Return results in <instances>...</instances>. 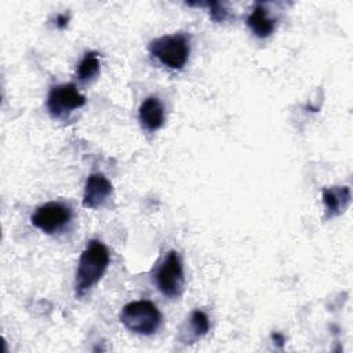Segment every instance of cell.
<instances>
[{
    "mask_svg": "<svg viewBox=\"0 0 353 353\" xmlns=\"http://www.w3.org/2000/svg\"><path fill=\"white\" fill-rule=\"evenodd\" d=\"M149 52L170 69H182L190 54V40L185 33L164 34L149 43Z\"/></svg>",
    "mask_w": 353,
    "mask_h": 353,
    "instance_id": "2",
    "label": "cell"
},
{
    "mask_svg": "<svg viewBox=\"0 0 353 353\" xmlns=\"http://www.w3.org/2000/svg\"><path fill=\"white\" fill-rule=\"evenodd\" d=\"M350 189L347 186H331L323 189V203L327 218L341 215L350 204Z\"/></svg>",
    "mask_w": 353,
    "mask_h": 353,
    "instance_id": "9",
    "label": "cell"
},
{
    "mask_svg": "<svg viewBox=\"0 0 353 353\" xmlns=\"http://www.w3.org/2000/svg\"><path fill=\"white\" fill-rule=\"evenodd\" d=\"M112 182L103 174H91L85 181L83 205L85 208H99L108 201V199L112 196Z\"/></svg>",
    "mask_w": 353,
    "mask_h": 353,
    "instance_id": "7",
    "label": "cell"
},
{
    "mask_svg": "<svg viewBox=\"0 0 353 353\" xmlns=\"http://www.w3.org/2000/svg\"><path fill=\"white\" fill-rule=\"evenodd\" d=\"M138 117L141 121V125L146 131H157L164 124V108L160 99L154 95L148 97L143 99V102L139 106Z\"/></svg>",
    "mask_w": 353,
    "mask_h": 353,
    "instance_id": "8",
    "label": "cell"
},
{
    "mask_svg": "<svg viewBox=\"0 0 353 353\" xmlns=\"http://www.w3.org/2000/svg\"><path fill=\"white\" fill-rule=\"evenodd\" d=\"M204 6H207L210 8V17L215 22H223L229 17L228 10L221 3H218V1L205 3Z\"/></svg>",
    "mask_w": 353,
    "mask_h": 353,
    "instance_id": "13",
    "label": "cell"
},
{
    "mask_svg": "<svg viewBox=\"0 0 353 353\" xmlns=\"http://www.w3.org/2000/svg\"><path fill=\"white\" fill-rule=\"evenodd\" d=\"M109 261L106 245L99 240H90L80 255L76 270L74 294L77 298L84 296L103 277Z\"/></svg>",
    "mask_w": 353,
    "mask_h": 353,
    "instance_id": "1",
    "label": "cell"
},
{
    "mask_svg": "<svg viewBox=\"0 0 353 353\" xmlns=\"http://www.w3.org/2000/svg\"><path fill=\"white\" fill-rule=\"evenodd\" d=\"M68 21H69V17H66L65 14H59V15H57V18H55L57 26H58L59 29H63V28H66V25H68Z\"/></svg>",
    "mask_w": 353,
    "mask_h": 353,
    "instance_id": "14",
    "label": "cell"
},
{
    "mask_svg": "<svg viewBox=\"0 0 353 353\" xmlns=\"http://www.w3.org/2000/svg\"><path fill=\"white\" fill-rule=\"evenodd\" d=\"M85 103L87 98L72 83L54 85L47 95V109L54 119H63Z\"/></svg>",
    "mask_w": 353,
    "mask_h": 353,
    "instance_id": "5",
    "label": "cell"
},
{
    "mask_svg": "<svg viewBox=\"0 0 353 353\" xmlns=\"http://www.w3.org/2000/svg\"><path fill=\"white\" fill-rule=\"evenodd\" d=\"M120 321L128 331L148 336L159 330L161 313L150 301H134L121 309Z\"/></svg>",
    "mask_w": 353,
    "mask_h": 353,
    "instance_id": "3",
    "label": "cell"
},
{
    "mask_svg": "<svg viewBox=\"0 0 353 353\" xmlns=\"http://www.w3.org/2000/svg\"><path fill=\"white\" fill-rule=\"evenodd\" d=\"M101 69V63H99V58L97 52H87L83 59L80 61V63L77 65V77L80 81L85 83L90 81L91 79H94Z\"/></svg>",
    "mask_w": 353,
    "mask_h": 353,
    "instance_id": "12",
    "label": "cell"
},
{
    "mask_svg": "<svg viewBox=\"0 0 353 353\" xmlns=\"http://www.w3.org/2000/svg\"><path fill=\"white\" fill-rule=\"evenodd\" d=\"M156 285L167 298H179L185 288V274L176 251H168L154 274Z\"/></svg>",
    "mask_w": 353,
    "mask_h": 353,
    "instance_id": "4",
    "label": "cell"
},
{
    "mask_svg": "<svg viewBox=\"0 0 353 353\" xmlns=\"http://www.w3.org/2000/svg\"><path fill=\"white\" fill-rule=\"evenodd\" d=\"M210 330V321L203 310H193L186 321L185 328H182L179 339L183 343H193L194 341L204 336Z\"/></svg>",
    "mask_w": 353,
    "mask_h": 353,
    "instance_id": "11",
    "label": "cell"
},
{
    "mask_svg": "<svg viewBox=\"0 0 353 353\" xmlns=\"http://www.w3.org/2000/svg\"><path fill=\"white\" fill-rule=\"evenodd\" d=\"M72 219V210L62 201H48L33 212L30 222L47 234H54L63 229Z\"/></svg>",
    "mask_w": 353,
    "mask_h": 353,
    "instance_id": "6",
    "label": "cell"
},
{
    "mask_svg": "<svg viewBox=\"0 0 353 353\" xmlns=\"http://www.w3.org/2000/svg\"><path fill=\"white\" fill-rule=\"evenodd\" d=\"M247 25L256 37L265 39L274 32L276 19L269 15V11L263 4H256L247 17Z\"/></svg>",
    "mask_w": 353,
    "mask_h": 353,
    "instance_id": "10",
    "label": "cell"
}]
</instances>
